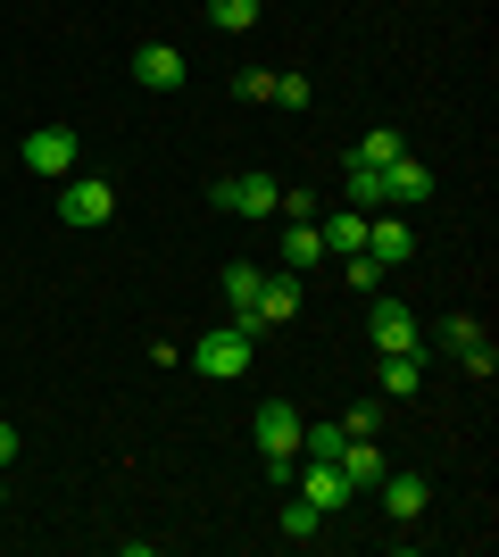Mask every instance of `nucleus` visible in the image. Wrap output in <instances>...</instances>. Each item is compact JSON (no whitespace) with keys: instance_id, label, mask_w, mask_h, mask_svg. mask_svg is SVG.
<instances>
[{"instance_id":"nucleus-25","label":"nucleus","mask_w":499,"mask_h":557,"mask_svg":"<svg viewBox=\"0 0 499 557\" xmlns=\"http://www.w3.org/2000/svg\"><path fill=\"white\" fill-rule=\"evenodd\" d=\"M259 267H225V300H234V317H241V308H250V300H259Z\"/></svg>"},{"instance_id":"nucleus-3","label":"nucleus","mask_w":499,"mask_h":557,"mask_svg":"<svg viewBox=\"0 0 499 557\" xmlns=\"http://www.w3.org/2000/svg\"><path fill=\"white\" fill-rule=\"evenodd\" d=\"M109 216H117V184H109V175H67V184H59V225L92 233V225H109Z\"/></svg>"},{"instance_id":"nucleus-15","label":"nucleus","mask_w":499,"mask_h":557,"mask_svg":"<svg viewBox=\"0 0 499 557\" xmlns=\"http://www.w3.org/2000/svg\"><path fill=\"white\" fill-rule=\"evenodd\" d=\"M316 225H325V258L366 250V209H333V216H316Z\"/></svg>"},{"instance_id":"nucleus-13","label":"nucleus","mask_w":499,"mask_h":557,"mask_svg":"<svg viewBox=\"0 0 499 557\" xmlns=\"http://www.w3.org/2000/svg\"><path fill=\"white\" fill-rule=\"evenodd\" d=\"M366 258H375V267H408V258H416V233H408L400 216L366 209Z\"/></svg>"},{"instance_id":"nucleus-7","label":"nucleus","mask_w":499,"mask_h":557,"mask_svg":"<svg viewBox=\"0 0 499 557\" xmlns=\"http://www.w3.org/2000/svg\"><path fill=\"white\" fill-rule=\"evenodd\" d=\"M291 491H300V499H309L316 516H341V508L358 499V491H350V474H341L333 458H309V466H291Z\"/></svg>"},{"instance_id":"nucleus-18","label":"nucleus","mask_w":499,"mask_h":557,"mask_svg":"<svg viewBox=\"0 0 499 557\" xmlns=\"http://www.w3.org/2000/svg\"><path fill=\"white\" fill-rule=\"evenodd\" d=\"M209 25L216 34H250V25H259V0H209Z\"/></svg>"},{"instance_id":"nucleus-22","label":"nucleus","mask_w":499,"mask_h":557,"mask_svg":"<svg viewBox=\"0 0 499 557\" xmlns=\"http://www.w3.org/2000/svg\"><path fill=\"white\" fill-rule=\"evenodd\" d=\"M350 209H383V166H358L350 159Z\"/></svg>"},{"instance_id":"nucleus-5","label":"nucleus","mask_w":499,"mask_h":557,"mask_svg":"<svg viewBox=\"0 0 499 557\" xmlns=\"http://www.w3.org/2000/svg\"><path fill=\"white\" fill-rule=\"evenodd\" d=\"M25 175H42V184H67L75 175V159H84V141L67 134V125H42V134H25Z\"/></svg>"},{"instance_id":"nucleus-11","label":"nucleus","mask_w":499,"mask_h":557,"mask_svg":"<svg viewBox=\"0 0 499 557\" xmlns=\"http://www.w3.org/2000/svg\"><path fill=\"white\" fill-rule=\"evenodd\" d=\"M184 50H175V42H142V50H134V84H142V92H175V84H184Z\"/></svg>"},{"instance_id":"nucleus-1","label":"nucleus","mask_w":499,"mask_h":557,"mask_svg":"<svg viewBox=\"0 0 499 557\" xmlns=\"http://www.w3.org/2000/svg\"><path fill=\"white\" fill-rule=\"evenodd\" d=\"M250 442H259L275 491H291V466H300V408H291V399H266L259 417H250Z\"/></svg>"},{"instance_id":"nucleus-16","label":"nucleus","mask_w":499,"mask_h":557,"mask_svg":"<svg viewBox=\"0 0 499 557\" xmlns=\"http://www.w3.org/2000/svg\"><path fill=\"white\" fill-rule=\"evenodd\" d=\"M333 466L350 474V491H375V483H383V466H391V458H383L375 442H341V458H333Z\"/></svg>"},{"instance_id":"nucleus-21","label":"nucleus","mask_w":499,"mask_h":557,"mask_svg":"<svg viewBox=\"0 0 499 557\" xmlns=\"http://www.w3.org/2000/svg\"><path fill=\"white\" fill-rule=\"evenodd\" d=\"M284 533H291V541H316V533H325V516H316L309 499H300V491L284 499Z\"/></svg>"},{"instance_id":"nucleus-12","label":"nucleus","mask_w":499,"mask_h":557,"mask_svg":"<svg viewBox=\"0 0 499 557\" xmlns=\"http://www.w3.org/2000/svg\"><path fill=\"white\" fill-rule=\"evenodd\" d=\"M400 200H433V166L425 159H383V209H400Z\"/></svg>"},{"instance_id":"nucleus-23","label":"nucleus","mask_w":499,"mask_h":557,"mask_svg":"<svg viewBox=\"0 0 499 557\" xmlns=\"http://www.w3.org/2000/svg\"><path fill=\"white\" fill-rule=\"evenodd\" d=\"M375 433H383V408H375V399H358L350 417H341V442H375Z\"/></svg>"},{"instance_id":"nucleus-26","label":"nucleus","mask_w":499,"mask_h":557,"mask_svg":"<svg viewBox=\"0 0 499 557\" xmlns=\"http://www.w3.org/2000/svg\"><path fill=\"white\" fill-rule=\"evenodd\" d=\"M275 100H284V109H309V100H316V84H309V75H275Z\"/></svg>"},{"instance_id":"nucleus-10","label":"nucleus","mask_w":499,"mask_h":557,"mask_svg":"<svg viewBox=\"0 0 499 557\" xmlns=\"http://www.w3.org/2000/svg\"><path fill=\"white\" fill-rule=\"evenodd\" d=\"M383 508H391V516H400V524H416V516H425L433 508V483H425V474H416V466H383Z\"/></svg>"},{"instance_id":"nucleus-17","label":"nucleus","mask_w":499,"mask_h":557,"mask_svg":"<svg viewBox=\"0 0 499 557\" xmlns=\"http://www.w3.org/2000/svg\"><path fill=\"white\" fill-rule=\"evenodd\" d=\"M400 150H408L400 125H375V134H358V141H350V159H358V166H383V159H400Z\"/></svg>"},{"instance_id":"nucleus-19","label":"nucleus","mask_w":499,"mask_h":557,"mask_svg":"<svg viewBox=\"0 0 499 557\" xmlns=\"http://www.w3.org/2000/svg\"><path fill=\"white\" fill-rule=\"evenodd\" d=\"M416 367H425V358H383V399H416Z\"/></svg>"},{"instance_id":"nucleus-4","label":"nucleus","mask_w":499,"mask_h":557,"mask_svg":"<svg viewBox=\"0 0 499 557\" xmlns=\"http://www.w3.org/2000/svg\"><path fill=\"white\" fill-rule=\"evenodd\" d=\"M291 317H300V275L284 267V275H266V283H259V300L241 308L234 325L250 333V342H266V333H275V325H291Z\"/></svg>"},{"instance_id":"nucleus-8","label":"nucleus","mask_w":499,"mask_h":557,"mask_svg":"<svg viewBox=\"0 0 499 557\" xmlns=\"http://www.w3.org/2000/svg\"><path fill=\"white\" fill-rule=\"evenodd\" d=\"M216 209L225 216H275L284 209V184L275 175H216Z\"/></svg>"},{"instance_id":"nucleus-20","label":"nucleus","mask_w":499,"mask_h":557,"mask_svg":"<svg viewBox=\"0 0 499 557\" xmlns=\"http://www.w3.org/2000/svg\"><path fill=\"white\" fill-rule=\"evenodd\" d=\"M341 283H350V292H366V300H375V292H383V267H375V258H366V250H350V258H341Z\"/></svg>"},{"instance_id":"nucleus-28","label":"nucleus","mask_w":499,"mask_h":557,"mask_svg":"<svg viewBox=\"0 0 499 557\" xmlns=\"http://www.w3.org/2000/svg\"><path fill=\"white\" fill-rule=\"evenodd\" d=\"M9 458H17V424L0 417V466H9Z\"/></svg>"},{"instance_id":"nucleus-29","label":"nucleus","mask_w":499,"mask_h":557,"mask_svg":"<svg viewBox=\"0 0 499 557\" xmlns=\"http://www.w3.org/2000/svg\"><path fill=\"white\" fill-rule=\"evenodd\" d=\"M0 499H9V483H0Z\"/></svg>"},{"instance_id":"nucleus-6","label":"nucleus","mask_w":499,"mask_h":557,"mask_svg":"<svg viewBox=\"0 0 499 557\" xmlns=\"http://www.w3.org/2000/svg\"><path fill=\"white\" fill-rule=\"evenodd\" d=\"M366 333H375V349H383V358H425V333H416V308L383 300V292H375V308H366Z\"/></svg>"},{"instance_id":"nucleus-27","label":"nucleus","mask_w":499,"mask_h":557,"mask_svg":"<svg viewBox=\"0 0 499 557\" xmlns=\"http://www.w3.org/2000/svg\"><path fill=\"white\" fill-rule=\"evenodd\" d=\"M234 92H241V100H275V67H241Z\"/></svg>"},{"instance_id":"nucleus-2","label":"nucleus","mask_w":499,"mask_h":557,"mask_svg":"<svg viewBox=\"0 0 499 557\" xmlns=\"http://www.w3.org/2000/svg\"><path fill=\"white\" fill-rule=\"evenodd\" d=\"M184 358L209 374V383H241V374H250V358H259V342H250L241 325H225V333H200Z\"/></svg>"},{"instance_id":"nucleus-24","label":"nucleus","mask_w":499,"mask_h":557,"mask_svg":"<svg viewBox=\"0 0 499 557\" xmlns=\"http://www.w3.org/2000/svg\"><path fill=\"white\" fill-rule=\"evenodd\" d=\"M300 458H341V424H300Z\"/></svg>"},{"instance_id":"nucleus-9","label":"nucleus","mask_w":499,"mask_h":557,"mask_svg":"<svg viewBox=\"0 0 499 557\" xmlns=\"http://www.w3.org/2000/svg\"><path fill=\"white\" fill-rule=\"evenodd\" d=\"M433 342L450 349V358H458V367H466V374H491V367H499L491 333H483L475 317H441V325H433Z\"/></svg>"},{"instance_id":"nucleus-14","label":"nucleus","mask_w":499,"mask_h":557,"mask_svg":"<svg viewBox=\"0 0 499 557\" xmlns=\"http://www.w3.org/2000/svg\"><path fill=\"white\" fill-rule=\"evenodd\" d=\"M284 267L300 275V267H325V225L316 216H284Z\"/></svg>"}]
</instances>
